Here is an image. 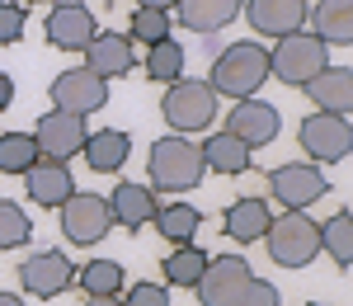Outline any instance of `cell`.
<instances>
[{"label": "cell", "mask_w": 353, "mask_h": 306, "mask_svg": "<svg viewBox=\"0 0 353 306\" xmlns=\"http://www.w3.org/2000/svg\"><path fill=\"white\" fill-rule=\"evenodd\" d=\"M264 81H273L269 76V48L264 43H231L212 61V76H208V85L217 94H226V99H254L264 90Z\"/></svg>", "instance_id": "1"}, {"label": "cell", "mask_w": 353, "mask_h": 306, "mask_svg": "<svg viewBox=\"0 0 353 306\" xmlns=\"http://www.w3.org/2000/svg\"><path fill=\"white\" fill-rule=\"evenodd\" d=\"M221 94L212 90L208 81H170V90H165V123L174 127V132H208L212 123L221 118V104H217Z\"/></svg>", "instance_id": "2"}, {"label": "cell", "mask_w": 353, "mask_h": 306, "mask_svg": "<svg viewBox=\"0 0 353 306\" xmlns=\"http://www.w3.org/2000/svg\"><path fill=\"white\" fill-rule=\"evenodd\" d=\"M146 170H151V189L189 194V189H198V179H203V156H198V146L179 132V137H161L151 146Z\"/></svg>", "instance_id": "3"}, {"label": "cell", "mask_w": 353, "mask_h": 306, "mask_svg": "<svg viewBox=\"0 0 353 306\" xmlns=\"http://www.w3.org/2000/svg\"><path fill=\"white\" fill-rule=\"evenodd\" d=\"M330 66V43H321L311 28H297L288 38H278V48L269 52V76H278L283 85H306L311 76H321Z\"/></svg>", "instance_id": "4"}, {"label": "cell", "mask_w": 353, "mask_h": 306, "mask_svg": "<svg viewBox=\"0 0 353 306\" xmlns=\"http://www.w3.org/2000/svg\"><path fill=\"white\" fill-rule=\"evenodd\" d=\"M264 245H269L273 264H283V269H306V264L321 254V226L311 222L306 212H283V217L269 222Z\"/></svg>", "instance_id": "5"}, {"label": "cell", "mask_w": 353, "mask_h": 306, "mask_svg": "<svg viewBox=\"0 0 353 306\" xmlns=\"http://www.w3.org/2000/svg\"><path fill=\"white\" fill-rule=\"evenodd\" d=\"M57 212H61V236H66L71 245H99L113 231L109 198H99V194H81V189H76Z\"/></svg>", "instance_id": "6"}, {"label": "cell", "mask_w": 353, "mask_h": 306, "mask_svg": "<svg viewBox=\"0 0 353 306\" xmlns=\"http://www.w3.org/2000/svg\"><path fill=\"white\" fill-rule=\"evenodd\" d=\"M297 141L311 165H334V161H344L353 151V127H349V118H339V113H311L301 123Z\"/></svg>", "instance_id": "7"}, {"label": "cell", "mask_w": 353, "mask_h": 306, "mask_svg": "<svg viewBox=\"0 0 353 306\" xmlns=\"http://www.w3.org/2000/svg\"><path fill=\"white\" fill-rule=\"evenodd\" d=\"M269 194L288 207V212H306L316 198L330 194V179L311 161H292V165H278L269 170Z\"/></svg>", "instance_id": "8"}, {"label": "cell", "mask_w": 353, "mask_h": 306, "mask_svg": "<svg viewBox=\"0 0 353 306\" xmlns=\"http://www.w3.org/2000/svg\"><path fill=\"white\" fill-rule=\"evenodd\" d=\"M52 104L61 113H76V118L99 113L104 104H109V81L90 76L85 66H71V71H61V76L52 81Z\"/></svg>", "instance_id": "9"}, {"label": "cell", "mask_w": 353, "mask_h": 306, "mask_svg": "<svg viewBox=\"0 0 353 306\" xmlns=\"http://www.w3.org/2000/svg\"><path fill=\"white\" fill-rule=\"evenodd\" d=\"M19 283H24L28 297H57L76 283V264L61 250H38L19 264Z\"/></svg>", "instance_id": "10"}, {"label": "cell", "mask_w": 353, "mask_h": 306, "mask_svg": "<svg viewBox=\"0 0 353 306\" xmlns=\"http://www.w3.org/2000/svg\"><path fill=\"white\" fill-rule=\"evenodd\" d=\"M226 132L241 137L250 151L254 146H269L283 132V113L273 109V104H264V99H236V109L226 113Z\"/></svg>", "instance_id": "11"}, {"label": "cell", "mask_w": 353, "mask_h": 306, "mask_svg": "<svg viewBox=\"0 0 353 306\" xmlns=\"http://www.w3.org/2000/svg\"><path fill=\"white\" fill-rule=\"evenodd\" d=\"M33 141H38V156H48V161H71V156H81L85 146V118L76 113H43L38 118V127H33Z\"/></svg>", "instance_id": "12"}, {"label": "cell", "mask_w": 353, "mask_h": 306, "mask_svg": "<svg viewBox=\"0 0 353 306\" xmlns=\"http://www.w3.org/2000/svg\"><path fill=\"white\" fill-rule=\"evenodd\" d=\"M48 43H52L57 52H85V43L99 33L94 24V14H90V5H76V0H66V5H57L52 14H48Z\"/></svg>", "instance_id": "13"}, {"label": "cell", "mask_w": 353, "mask_h": 306, "mask_svg": "<svg viewBox=\"0 0 353 306\" xmlns=\"http://www.w3.org/2000/svg\"><path fill=\"white\" fill-rule=\"evenodd\" d=\"M132 66H137V52H132V38L128 33H94L85 43V71L99 76V81L128 76Z\"/></svg>", "instance_id": "14"}, {"label": "cell", "mask_w": 353, "mask_h": 306, "mask_svg": "<svg viewBox=\"0 0 353 306\" xmlns=\"http://www.w3.org/2000/svg\"><path fill=\"white\" fill-rule=\"evenodd\" d=\"M245 19L264 38H288L306 28V0H245Z\"/></svg>", "instance_id": "15"}, {"label": "cell", "mask_w": 353, "mask_h": 306, "mask_svg": "<svg viewBox=\"0 0 353 306\" xmlns=\"http://www.w3.org/2000/svg\"><path fill=\"white\" fill-rule=\"evenodd\" d=\"M24 189H28V198H33L38 207H61L66 198L76 194V179H71L66 161H48V156H38V161L24 170Z\"/></svg>", "instance_id": "16"}, {"label": "cell", "mask_w": 353, "mask_h": 306, "mask_svg": "<svg viewBox=\"0 0 353 306\" xmlns=\"http://www.w3.org/2000/svg\"><path fill=\"white\" fill-rule=\"evenodd\" d=\"M245 278H250L245 254H217V259H208V269H203V278L193 283V292H198L203 306H221Z\"/></svg>", "instance_id": "17"}, {"label": "cell", "mask_w": 353, "mask_h": 306, "mask_svg": "<svg viewBox=\"0 0 353 306\" xmlns=\"http://www.w3.org/2000/svg\"><path fill=\"white\" fill-rule=\"evenodd\" d=\"M156 189L151 184H132V179H123V184H113V198H109V212H113V226H128V231H141V226L156 217Z\"/></svg>", "instance_id": "18"}, {"label": "cell", "mask_w": 353, "mask_h": 306, "mask_svg": "<svg viewBox=\"0 0 353 306\" xmlns=\"http://www.w3.org/2000/svg\"><path fill=\"white\" fill-rule=\"evenodd\" d=\"M301 90L316 99V109H321V113H339V118H349V113H353V71H349V66H325L321 76H311Z\"/></svg>", "instance_id": "19"}, {"label": "cell", "mask_w": 353, "mask_h": 306, "mask_svg": "<svg viewBox=\"0 0 353 306\" xmlns=\"http://www.w3.org/2000/svg\"><path fill=\"white\" fill-rule=\"evenodd\" d=\"M81 156L90 161V170H94V174H118V170L128 165V156H132V137H128V132H118V127L85 132Z\"/></svg>", "instance_id": "20"}, {"label": "cell", "mask_w": 353, "mask_h": 306, "mask_svg": "<svg viewBox=\"0 0 353 306\" xmlns=\"http://www.w3.org/2000/svg\"><path fill=\"white\" fill-rule=\"evenodd\" d=\"M269 222H273V212H269L264 198H236V203L226 207V217H221V231H226L231 241L250 245V241H264Z\"/></svg>", "instance_id": "21"}, {"label": "cell", "mask_w": 353, "mask_h": 306, "mask_svg": "<svg viewBox=\"0 0 353 306\" xmlns=\"http://www.w3.org/2000/svg\"><path fill=\"white\" fill-rule=\"evenodd\" d=\"M198 156H203V170H212V174H245V170L254 165V151L241 137H231V132L208 137L198 146Z\"/></svg>", "instance_id": "22"}, {"label": "cell", "mask_w": 353, "mask_h": 306, "mask_svg": "<svg viewBox=\"0 0 353 306\" xmlns=\"http://www.w3.org/2000/svg\"><path fill=\"white\" fill-rule=\"evenodd\" d=\"M174 10H179V24L193 33H221L241 14V0H174Z\"/></svg>", "instance_id": "23"}, {"label": "cell", "mask_w": 353, "mask_h": 306, "mask_svg": "<svg viewBox=\"0 0 353 306\" xmlns=\"http://www.w3.org/2000/svg\"><path fill=\"white\" fill-rule=\"evenodd\" d=\"M151 222H156V231H161L165 241L193 245V236H198V226H203V212H198L193 203H161Z\"/></svg>", "instance_id": "24"}, {"label": "cell", "mask_w": 353, "mask_h": 306, "mask_svg": "<svg viewBox=\"0 0 353 306\" xmlns=\"http://www.w3.org/2000/svg\"><path fill=\"white\" fill-rule=\"evenodd\" d=\"M321 43L344 48L353 43V0H316V28H311Z\"/></svg>", "instance_id": "25"}, {"label": "cell", "mask_w": 353, "mask_h": 306, "mask_svg": "<svg viewBox=\"0 0 353 306\" xmlns=\"http://www.w3.org/2000/svg\"><path fill=\"white\" fill-rule=\"evenodd\" d=\"M76 283L85 287V297H118L123 292V264L118 259H90L76 269Z\"/></svg>", "instance_id": "26"}, {"label": "cell", "mask_w": 353, "mask_h": 306, "mask_svg": "<svg viewBox=\"0 0 353 306\" xmlns=\"http://www.w3.org/2000/svg\"><path fill=\"white\" fill-rule=\"evenodd\" d=\"M208 269V254L198 245H174V254H165V283L170 287H193Z\"/></svg>", "instance_id": "27"}, {"label": "cell", "mask_w": 353, "mask_h": 306, "mask_svg": "<svg viewBox=\"0 0 353 306\" xmlns=\"http://www.w3.org/2000/svg\"><path fill=\"white\" fill-rule=\"evenodd\" d=\"M321 250H325L339 269L353 264V217L349 212H334V217L321 226Z\"/></svg>", "instance_id": "28"}, {"label": "cell", "mask_w": 353, "mask_h": 306, "mask_svg": "<svg viewBox=\"0 0 353 306\" xmlns=\"http://www.w3.org/2000/svg\"><path fill=\"white\" fill-rule=\"evenodd\" d=\"M146 76L151 81H179L184 76V48L174 43V38H161V43H151V52H146Z\"/></svg>", "instance_id": "29"}, {"label": "cell", "mask_w": 353, "mask_h": 306, "mask_svg": "<svg viewBox=\"0 0 353 306\" xmlns=\"http://www.w3.org/2000/svg\"><path fill=\"white\" fill-rule=\"evenodd\" d=\"M33 161H38L33 132H5L0 137V174H24Z\"/></svg>", "instance_id": "30"}, {"label": "cell", "mask_w": 353, "mask_h": 306, "mask_svg": "<svg viewBox=\"0 0 353 306\" xmlns=\"http://www.w3.org/2000/svg\"><path fill=\"white\" fill-rule=\"evenodd\" d=\"M128 38H132V43H146V48L161 43V38H170V10H146V5H137Z\"/></svg>", "instance_id": "31"}, {"label": "cell", "mask_w": 353, "mask_h": 306, "mask_svg": "<svg viewBox=\"0 0 353 306\" xmlns=\"http://www.w3.org/2000/svg\"><path fill=\"white\" fill-rule=\"evenodd\" d=\"M28 236H33V222L24 217V207L0 198V250H19L28 245Z\"/></svg>", "instance_id": "32"}, {"label": "cell", "mask_w": 353, "mask_h": 306, "mask_svg": "<svg viewBox=\"0 0 353 306\" xmlns=\"http://www.w3.org/2000/svg\"><path fill=\"white\" fill-rule=\"evenodd\" d=\"M278 302H283V297H278V287L250 274V278H245V283H241V287H236V292H231V297H226L221 306H278Z\"/></svg>", "instance_id": "33"}, {"label": "cell", "mask_w": 353, "mask_h": 306, "mask_svg": "<svg viewBox=\"0 0 353 306\" xmlns=\"http://www.w3.org/2000/svg\"><path fill=\"white\" fill-rule=\"evenodd\" d=\"M19 38H24V5H10V0H0V48L19 43Z\"/></svg>", "instance_id": "34"}, {"label": "cell", "mask_w": 353, "mask_h": 306, "mask_svg": "<svg viewBox=\"0 0 353 306\" xmlns=\"http://www.w3.org/2000/svg\"><path fill=\"white\" fill-rule=\"evenodd\" d=\"M123 306H174V302H170V292H165L161 283H132Z\"/></svg>", "instance_id": "35"}, {"label": "cell", "mask_w": 353, "mask_h": 306, "mask_svg": "<svg viewBox=\"0 0 353 306\" xmlns=\"http://www.w3.org/2000/svg\"><path fill=\"white\" fill-rule=\"evenodd\" d=\"M10 104H14V76L0 71V109H10Z\"/></svg>", "instance_id": "36"}, {"label": "cell", "mask_w": 353, "mask_h": 306, "mask_svg": "<svg viewBox=\"0 0 353 306\" xmlns=\"http://www.w3.org/2000/svg\"><path fill=\"white\" fill-rule=\"evenodd\" d=\"M137 5H146V10H174V0H137Z\"/></svg>", "instance_id": "37"}, {"label": "cell", "mask_w": 353, "mask_h": 306, "mask_svg": "<svg viewBox=\"0 0 353 306\" xmlns=\"http://www.w3.org/2000/svg\"><path fill=\"white\" fill-rule=\"evenodd\" d=\"M85 306H123L118 297H85Z\"/></svg>", "instance_id": "38"}, {"label": "cell", "mask_w": 353, "mask_h": 306, "mask_svg": "<svg viewBox=\"0 0 353 306\" xmlns=\"http://www.w3.org/2000/svg\"><path fill=\"white\" fill-rule=\"evenodd\" d=\"M0 306H28L24 297H14V292H0Z\"/></svg>", "instance_id": "39"}, {"label": "cell", "mask_w": 353, "mask_h": 306, "mask_svg": "<svg viewBox=\"0 0 353 306\" xmlns=\"http://www.w3.org/2000/svg\"><path fill=\"white\" fill-rule=\"evenodd\" d=\"M311 306H325V302H311Z\"/></svg>", "instance_id": "40"}]
</instances>
